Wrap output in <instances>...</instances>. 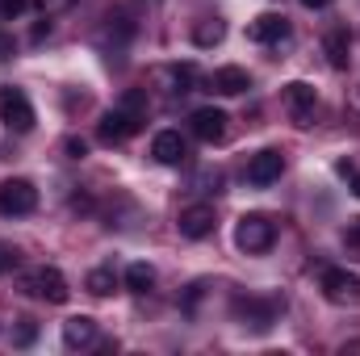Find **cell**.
Returning <instances> with one entry per match:
<instances>
[{"label":"cell","mask_w":360,"mask_h":356,"mask_svg":"<svg viewBox=\"0 0 360 356\" xmlns=\"http://www.w3.org/2000/svg\"><path fill=\"white\" fill-rule=\"evenodd\" d=\"M235 243L248 256H264L272 243H276V222H272L269 214H243L235 222Z\"/></svg>","instance_id":"obj_1"},{"label":"cell","mask_w":360,"mask_h":356,"mask_svg":"<svg viewBox=\"0 0 360 356\" xmlns=\"http://www.w3.org/2000/svg\"><path fill=\"white\" fill-rule=\"evenodd\" d=\"M21 289H25V293H34L38 302H51V306H63V302L72 298V289H68V276H63L59 268H51V265L30 268V272L21 276Z\"/></svg>","instance_id":"obj_2"},{"label":"cell","mask_w":360,"mask_h":356,"mask_svg":"<svg viewBox=\"0 0 360 356\" xmlns=\"http://www.w3.org/2000/svg\"><path fill=\"white\" fill-rule=\"evenodd\" d=\"M38 210V189L25 177L0 180V218H25Z\"/></svg>","instance_id":"obj_3"},{"label":"cell","mask_w":360,"mask_h":356,"mask_svg":"<svg viewBox=\"0 0 360 356\" xmlns=\"http://www.w3.org/2000/svg\"><path fill=\"white\" fill-rule=\"evenodd\" d=\"M0 122L13 130V134H30L34 130V105L21 89H0Z\"/></svg>","instance_id":"obj_4"},{"label":"cell","mask_w":360,"mask_h":356,"mask_svg":"<svg viewBox=\"0 0 360 356\" xmlns=\"http://www.w3.org/2000/svg\"><path fill=\"white\" fill-rule=\"evenodd\" d=\"M147 117L143 113H130V109H122V105H113V109H105L101 113V122H96V134H101V143H126L139 126H143Z\"/></svg>","instance_id":"obj_5"},{"label":"cell","mask_w":360,"mask_h":356,"mask_svg":"<svg viewBox=\"0 0 360 356\" xmlns=\"http://www.w3.org/2000/svg\"><path fill=\"white\" fill-rule=\"evenodd\" d=\"M323 293L335 306H356L360 302V276L348 272V268H327L323 272Z\"/></svg>","instance_id":"obj_6"},{"label":"cell","mask_w":360,"mask_h":356,"mask_svg":"<svg viewBox=\"0 0 360 356\" xmlns=\"http://www.w3.org/2000/svg\"><path fill=\"white\" fill-rule=\"evenodd\" d=\"M281 96H285V109H289V117H293L297 126H310V117H314V105H319L314 84H306V80H289Z\"/></svg>","instance_id":"obj_7"},{"label":"cell","mask_w":360,"mask_h":356,"mask_svg":"<svg viewBox=\"0 0 360 356\" xmlns=\"http://www.w3.org/2000/svg\"><path fill=\"white\" fill-rule=\"evenodd\" d=\"M180 235L184 239H205V235H214V205H205V201H197V205H184L176 218Z\"/></svg>","instance_id":"obj_8"},{"label":"cell","mask_w":360,"mask_h":356,"mask_svg":"<svg viewBox=\"0 0 360 356\" xmlns=\"http://www.w3.org/2000/svg\"><path fill=\"white\" fill-rule=\"evenodd\" d=\"M281 172H285V155L272 151V147L256 151V155L248 160V180H252L256 189H264V184H272V180H281Z\"/></svg>","instance_id":"obj_9"},{"label":"cell","mask_w":360,"mask_h":356,"mask_svg":"<svg viewBox=\"0 0 360 356\" xmlns=\"http://www.w3.org/2000/svg\"><path fill=\"white\" fill-rule=\"evenodd\" d=\"M226 113L222 109H214V105H205V109H197L193 113V134L201 139V143H222L226 139Z\"/></svg>","instance_id":"obj_10"},{"label":"cell","mask_w":360,"mask_h":356,"mask_svg":"<svg viewBox=\"0 0 360 356\" xmlns=\"http://www.w3.org/2000/svg\"><path fill=\"white\" fill-rule=\"evenodd\" d=\"M248 38H252V42H260V46H272V42L289 38V21H285L281 13H260V17L248 25Z\"/></svg>","instance_id":"obj_11"},{"label":"cell","mask_w":360,"mask_h":356,"mask_svg":"<svg viewBox=\"0 0 360 356\" xmlns=\"http://www.w3.org/2000/svg\"><path fill=\"white\" fill-rule=\"evenodd\" d=\"M151 155H155L160 164H168V168L184 164V160H188V147H184L180 130H160V134L151 139Z\"/></svg>","instance_id":"obj_12"},{"label":"cell","mask_w":360,"mask_h":356,"mask_svg":"<svg viewBox=\"0 0 360 356\" xmlns=\"http://www.w3.org/2000/svg\"><path fill=\"white\" fill-rule=\"evenodd\" d=\"M205 84H210V92H218V96H239V92L252 89V76L243 68H218Z\"/></svg>","instance_id":"obj_13"},{"label":"cell","mask_w":360,"mask_h":356,"mask_svg":"<svg viewBox=\"0 0 360 356\" xmlns=\"http://www.w3.org/2000/svg\"><path fill=\"white\" fill-rule=\"evenodd\" d=\"M92 340H96V319L92 314H72L63 323V344L68 348H89Z\"/></svg>","instance_id":"obj_14"},{"label":"cell","mask_w":360,"mask_h":356,"mask_svg":"<svg viewBox=\"0 0 360 356\" xmlns=\"http://www.w3.org/2000/svg\"><path fill=\"white\" fill-rule=\"evenodd\" d=\"M235 310H239L243 319L252 314V327H256V331H269L272 314H276V306H272V302H256V298H239V302H235Z\"/></svg>","instance_id":"obj_15"},{"label":"cell","mask_w":360,"mask_h":356,"mask_svg":"<svg viewBox=\"0 0 360 356\" xmlns=\"http://www.w3.org/2000/svg\"><path fill=\"white\" fill-rule=\"evenodd\" d=\"M348 30H331L327 38H323V51H327V63L335 68V72H344L348 68Z\"/></svg>","instance_id":"obj_16"},{"label":"cell","mask_w":360,"mask_h":356,"mask_svg":"<svg viewBox=\"0 0 360 356\" xmlns=\"http://www.w3.org/2000/svg\"><path fill=\"white\" fill-rule=\"evenodd\" d=\"M84 289H89L92 298H109L117 289V272L113 268H92L89 276H84Z\"/></svg>","instance_id":"obj_17"},{"label":"cell","mask_w":360,"mask_h":356,"mask_svg":"<svg viewBox=\"0 0 360 356\" xmlns=\"http://www.w3.org/2000/svg\"><path fill=\"white\" fill-rule=\"evenodd\" d=\"M222 38H226V21H222V17H205V21L193 30V42H197V46H218Z\"/></svg>","instance_id":"obj_18"},{"label":"cell","mask_w":360,"mask_h":356,"mask_svg":"<svg viewBox=\"0 0 360 356\" xmlns=\"http://www.w3.org/2000/svg\"><path fill=\"white\" fill-rule=\"evenodd\" d=\"M151 285H155V268L151 265H130L126 268V289H130V293H147Z\"/></svg>","instance_id":"obj_19"},{"label":"cell","mask_w":360,"mask_h":356,"mask_svg":"<svg viewBox=\"0 0 360 356\" xmlns=\"http://www.w3.org/2000/svg\"><path fill=\"white\" fill-rule=\"evenodd\" d=\"M168 80H172V92H188L197 84V72H193V63H184V68H168Z\"/></svg>","instance_id":"obj_20"},{"label":"cell","mask_w":360,"mask_h":356,"mask_svg":"<svg viewBox=\"0 0 360 356\" xmlns=\"http://www.w3.org/2000/svg\"><path fill=\"white\" fill-rule=\"evenodd\" d=\"M335 172H340V177H348L352 193L360 197V168H356V164H348V160H344V164H335Z\"/></svg>","instance_id":"obj_21"},{"label":"cell","mask_w":360,"mask_h":356,"mask_svg":"<svg viewBox=\"0 0 360 356\" xmlns=\"http://www.w3.org/2000/svg\"><path fill=\"white\" fill-rule=\"evenodd\" d=\"M63 151H68V160H84V155H89V143H84V139H68Z\"/></svg>","instance_id":"obj_22"},{"label":"cell","mask_w":360,"mask_h":356,"mask_svg":"<svg viewBox=\"0 0 360 356\" xmlns=\"http://www.w3.org/2000/svg\"><path fill=\"white\" fill-rule=\"evenodd\" d=\"M76 0H38V8H42V17H55V13H63V8H72Z\"/></svg>","instance_id":"obj_23"},{"label":"cell","mask_w":360,"mask_h":356,"mask_svg":"<svg viewBox=\"0 0 360 356\" xmlns=\"http://www.w3.org/2000/svg\"><path fill=\"white\" fill-rule=\"evenodd\" d=\"M344 243H348V252H352V256H360V218L344 231Z\"/></svg>","instance_id":"obj_24"},{"label":"cell","mask_w":360,"mask_h":356,"mask_svg":"<svg viewBox=\"0 0 360 356\" xmlns=\"http://www.w3.org/2000/svg\"><path fill=\"white\" fill-rule=\"evenodd\" d=\"M34 336H38V327H34L30 319H21V327H17V344H34Z\"/></svg>","instance_id":"obj_25"},{"label":"cell","mask_w":360,"mask_h":356,"mask_svg":"<svg viewBox=\"0 0 360 356\" xmlns=\"http://www.w3.org/2000/svg\"><path fill=\"white\" fill-rule=\"evenodd\" d=\"M25 4H30V0H0V13H4V17H21Z\"/></svg>","instance_id":"obj_26"},{"label":"cell","mask_w":360,"mask_h":356,"mask_svg":"<svg viewBox=\"0 0 360 356\" xmlns=\"http://www.w3.org/2000/svg\"><path fill=\"white\" fill-rule=\"evenodd\" d=\"M46 34H51V17H42V21H38V25H34V42H42V38H46Z\"/></svg>","instance_id":"obj_27"},{"label":"cell","mask_w":360,"mask_h":356,"mask_svg":"<svg viewBox=\"0 0 360 356\" xmlns=\"http://www.w3.org/2000/svg\"><path fill=\"white\" fill-rule=\"evenodd\" d=\"M13 260H17V256H13V252L0 243V272H8V268H13Z\"/></svg>","instance_id":"obj_28"},{"label":"cell","mask_w":360,"mask_h":356,"mask_svg":"<svg viewBox=\"0 0 360 356\" xmlns=\"http://www.w3.org/2000/svg\"><path fill=\"white\" fill-rule=\"evenodd\" d=\"M13 55V38L8 34H0V59H8Z\"/></svg>","instance_id":"obj_29"},{"label":"cell","mask_w":360,"mask_h":356,"mask_svg":"<svg viewBox=\"0 0 360 356\" xmlns=\"http://www.w3.org/2000/svg\"><path fill=\"white\" fill-rule=\"evenodd\" d=\"M302 4H306V8H314V13H319V8H331V4H335V0H302Z\"/></svg>","instance_id":"obj_30"}]
</instances>
